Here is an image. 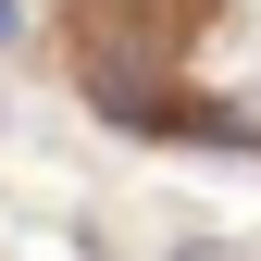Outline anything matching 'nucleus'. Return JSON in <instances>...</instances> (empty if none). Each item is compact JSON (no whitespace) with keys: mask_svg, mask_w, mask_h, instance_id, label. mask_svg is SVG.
Returning a JSON list of instances; mask_svg holds the SVG:
<instances>
[{"mask_svg":"<svg viewBox=\"0 0 261 261\" xmlns=\"http://www.w3.org/2000/svg\"><path fill=\"white\" fill-rule=\"evenodd\" d=\"M13 25H25V13H13V0H0V50H13Z\"/></svg>","mask_w":261,"mask_h":261,"instance_id":"1","label":"nucleus"}]
</instances>
